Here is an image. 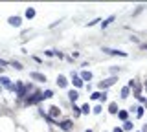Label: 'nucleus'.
<instances>
[{
    "label": "nucleus",
    "mask_w": 147,
    "mask_h": 132,
    "mask_svg": "<svg viewBox=\"0 0 147 132\" xmlns=\"http://www.w3.org/2000/svg\"><path fill=\"white\" fill-rule=\"evenodd\" d=\"M70 112H72V119L74 121H76V119H79V117L83 116V114H81V105H72V107H70Z\"/></svg>",
    "instance_id": "nucleus-18"
},
{
    "label": "nucleus",
    "mask_w": 147,
    "mask_h": 132,
    "mask_svg": "<svg viewBox=\"0 0 147 132\" xmlns=\"http://www.w3.org/2000/svg\"><path fill=\"white\" fill-rule=\"evenodd\" d=\"M35 17H37V9H35V7H26V9H24V19L26 20H33Z\"/></svg>",
    "instance_id": "nucleus-21"
},
{
    "label": "nucleus",
    "mask_w": 147,
    "mask_h": 132,
    "mask_svg": "<svg viewBox=\"0 0 147 132\" xmlns=\"http://www.w3.org/2000/svg\"><path fill=\"white\" fill-rule=\"evenodd\" d=\"M83 132H96V130H94V129H85Z\"/></svg>",
    "instance_id": "nucleus-42"
},
{
    "label": "nucleus",
    "mask_w": 147,
    "mask_h": 132,
    "mask_svg": "<svg viewBox=\"0 0 147 132\" xmlns=\"http://www.w3.org/2000/svg\"><path fill=\"white\" fill-rule=\"evenodd\" d=\"M46 112H48V116L52 117V119H55V121L63 119V108H61V105H52V107L46 108Z\"/></svg>",
    "instance_id": "nucleus-6"
},
{
    "label": "nucleus",
    "mask_w": 147,
    "mask_h": 132,
    "mask_svg": "<svg viewBox=\"0 0 147 132\" xmlns=\"http://www.w3.org/2000/svg\"><path fill=\"white\" fill-rule=\"evenodd\" d=\"M79 57H81L79 52H74V53H72V59H74V61H76V59H79Z\"/></svg>",
    "instance_id": "nucleus-37"
},
{
    "label": "nucleus",
    "mask_w": 147,
    "mask_h": 132,
    "mask_svg": "<svg viewBox=\"0 0 147 132\" xmlns=\"http://www.w3.org/2000/svg\"><path fill=\"white\" fill-rule=\"evenodd\" d=\"M55 84H57V88H59V90H68V86H70V79H68L66 75L59 74V75H57V79H55Z\"/></svg>",
    "instance_id": "nucleus-8"
},
{
    "label": "nucleus",
    "mask_w": 147,
    "mask_h": 132,
    "mask_svg": "<svg viewBox=\"0 0 147 132\" xmlns=\"http://www.w3.org/2000/svg\"><path fill=\"white\" fill-rule=\"evenodd\" d=\"M101 17H96V19H92V20H88L86 22V28H94V26H98V24H101Z\"/></svg>",
    "instance_id": "nucleus-25"
},
{
    "label": "nucleus",
    "mask_w": 147,
    "mask_h": 132,
    "mask_svg": "<svg viewBox=\"0 0 147 132\" xmlns=\"http://www.w3.org/2000/svg\"><path fill=\"white\" fill-rule=\"evenodd\" d=\"M118 121H121V123H125L127 119H131V112H129V108H119V112H118Z\"/></svg>",
    "instance_id": "nucleus-16"
},
{
    "label": "nucleus",
    "mask_w": 147,
    "mask_h": 132,
    "mask_svg": "<svg viewBox=\"0 0 147 132\" xmlns=\"http://www.w3.org/2000/svg\"><path fill=\"white\" fill-rule=\"evenodd\" d=\"M22 22H24V17H20V15L7 17V24L11 26V28H22Z\"/></svg>",
    "instance_id": "nucleus-9"
},
{
    "label": "nucleus",
    "mask_w": 147,
    "mask_h": 132,
    "mask_svg": "<svg viewBox=\"0 0 147 132\" xmlns=\"http://www.w3.org/2000/svg\"><path fill=\"white\" fill-rule=\"evenodd\" d=\"M31 59H33V61L37 62V64H42V62H44L42 59H40V57H37V55H31Z\"/></svg>",
    "instance_id": "nucleus-35"
},
{
    "label": "nucleus",
    "mask_w": 147,
    "mask_h": 132,
    "mask_svg": "<svg viewBox=\"0 0 147 132\" xmlns=\"http://www.w3.org/2000/svg\"><path fill=\"white\" fill-rule=\"evenodd\" d=\"M66 99H68V103H70V105H76L77 101H79V90L68 88L66 90Z\"/></svg>",
    "instance_id": "nucleus-10"
},
{
    "label": "nucleus",
    "mask_w": 147,
    "mask_h": 132,
    "mask_svg": "<svg viewBox=\"0 0 147 132\" xmlns=\"http://www.w3.org/2000/svg\"><path fill=\"white\" fill-rule=\"evenodd\" d=\"M140 50H144V52H147V42H142V44H140Z\"/></svg>",
    "instance_id": "nucleus-39"
},
{
    "label": "nucleus",
    "mask_w": 147,
    "mask_h": 132,
    "mask_svg": "<svg viewBox=\"0 0 147 132\" xmlns=\"http://www.w3.org/2000/svg\"><path fill=\"white\" fill-rule=\"evenodd\" d=\"M129 40H131V42H134V44H138V46L142 44V40H140V37H138V35H131V37H129Z\"/></svg>",
    "instance_id": "nucleus-31"
},
{
    "label": "nucleus",
    "mask_w": 147,
    "mask_h": 132,
    "mask_svg": "<svg viewBox=\"0 0 147 132\" xmlns=\"http://www.w3.org/2000/svg\"><path fill=\"white\" fill-rule=\"evenodd\" d=\"M134 132H142V130H134Z\"/></svg>",
    "instance_id": "nucleus-45"
},
{
    "label": "nucleus",
    "mask_w": 147,
    "mask_h": 132,
    "mask_svg": "<svg viewBox=\"0 0 147 132\" xmlns=\"http://www.w3.org/2000/svg\"><path fill=\"white\" fill-rule=\"evenodd\" d=\"M103 132H109V130H103Z\"/></svg>",
    "instance_id": "nucleus-46"
},
{
    "label": "nucleus",
    "mask_w": 147,
    "mask_h": 132,
    "mask_svg": "<svg viewBox=\"0 0 147 132\" xmlns=\"http://www.w3.org/2000/svg\"><path fill=\"white\" fill-rule=\"evenodd\" d=\"M61 24V20H55V22H52V24H50V29H53V28H57V26Z\"/></svg>",
    "instance_id": "nucleus-36"
},
{
    "label": "nucleus",
    "mask_w": 147,
    "mask_h": 132,
    "mask_svg": "<svg viewBox=\"0 0 147 132\" xmlns=\"http://www.w3.org/2000/svg\"><path fill=\"white\" fill-rule=\"evenodd\" d=\"M127 86L131 88L132 97H136V95L144 94V84H142V81L138 79V77H132V79H129V81H127Z\"/></svg>",
    "instance_id": "nucleus-2"
},
{
    "label": "nucleus",
    "mask_w": 147,
    "mask_h": 132,
    "mask_svg": "<svg viewBox=\"0 0 147 132\" xmlns=\"http://www.w3.org/2000/svg\"><path fill=\"white\" fill-rule=\"evenodd\" d=\"M116 19H118V15H116V13H112V15H109L107 19H103V20H101L99 28H101V29L105 31V29H107V28H110V26H112V22L116 20Z\"/></svg>",
    "instance_id": "nucleus-12"
},
{
    "label": "nucleus",
    "mask_w": 147,
    "mask_h": 132,
    "mask_svg": "<svg viewBox=\"0 0 147 132\" xmlns=\"http://www.w3.org/2000/svg\"><path fill=\"white\" fill-rule=\"evenodd\" d=\"M144 11H147V4H138V6L134 7V9L131 11V17L134 19V17H138V15H142Z\"/></svg>",
    "instance_id": "nucleus-19"
},
{
    "label": "nucleus",
    "mask_w": 147,
    "mask_h": 132,
    "mask_svg": "<svg viewBox=\"0 0 147 132\" xmlns=\"http://www.w3.org/2000/svg\"><path fill=\"white\" fill-rule=\"evenodd\" d=\"M144 107H145V110H147V101H145V105H144Z\"/></svg>",
    "instance_id": "nucleus-44"
},
{
    "label": "nucleus",
    "mask_w": 147,
    "mask_h": 132,
    "mask_svg": "<svg viewBox=\"0 0 147 132\" xmlns=\"http://www.w3.org/2000/svg\"><path fill=\"white\" fill-rule=\"evenodd\" d=\"M118 75H110V77H107V79H101V81H98L96 83V90H99V92H103V90H109V88H112L114 84L118 83Z\"/></svg>",
    "instance_id": "nucleus-1"
},
{
    "label": "nucleus",
    "mask_w": 147,
    "mask_h": 132,
    "mask_svg": "<svg viewBox=\"0 0 147 132\" xmlns=\"http://www.w3.org/2000/svg\"><path fill=\"white\" fill-rule=\"evenodd\" d=\"M42 95H44V101H50V99L55 97V92L52 88H46V90H42Z\"/></svg>",
    "instance_id": "nucleus-24"
},
{
    "label": "nucleus",
    "mask_w": 147,
    "mask_h": 132,
    "mask_svg": "<svg viewBox=\"0 0 147 132\" xmlns=\"http://www.w3.org/2000/svg\"><path fill=\"white\" fill-rule=\"evenodd\" d=\"M101 52L109 57H121V59H127L129 53L123 52V50H118V48H109V46H101Z\"/></svg>",
    "instance_id": "nucleus-3"
},
{
    "label": "nucleus",
    "mask_w": 147,
    "mask_h": 132,
    "mask_svg": "<svg viewBox=\"0 0 147 132\" xmlns=\"http://www.w3.org/2000/svg\"><path fill=\"white\" fill-rule=\"evenodd\" d=\"M57 127H59V130H63V132H74L76 130V125H74L72 117H63V119H59Z\"/></svg>",
    "instance_id": "nucleus-5"
},
{
    "label": "nucleus",
    "mask_w": 147,
    "mask_h": 132,
    "mask_svg": "<svg viewBox=\"0 0 147 132\" xmlns=\"http://www.w3.org/2000/svg\"><path fill=\"white\" fill-rule=\"evenodd\" d=\"M85 90H86V92H88V94H92V92H94V84H85Z\"/></svg>",
    "instance_id": "nucleus-33"
},
{
    "label": "nucleus",
    "mask_w": 147,
    "mask_h": 132,
    "mask_svg": "<svg viewBox=\"0 0 147 132\" xmlns=\"http://www.w3.org/2000/svg\"><path fill=\"white\" fill-rule=\"evenodd\" d=\"M88 99H90V101H98V103H99V99H101V92H99V90H94V92L88 95Z\"/></svg>",
    "instance_id": "nucleus-28"
},
{
    "label": "nucleus",
    "mask_w": 147,
    "mask_h": 132,
    "mask_svg": "<svg viewBox=\"0 0 147 132\" xmlns=\"http://www.w3.org/2000/svg\"><path fill=\"white\" fill-rule=\"evenodd\" d=\"M9 68H13L17 72H24V64L20 61H17V59H9Z\"/></svg>",
    "instance_id": "nucleus-20"
},
{
    "label": "nucleus",
    "mask_w": 147,
    "mask_h": 132,
    "mask_svg": "<svg viewBox=\"0 0 147 132\" xmlns=\"http://www.w3.org/2000/svg\"><path fill=\"white\" fill-rule=\"evenodd\" d=\"M131 95H132V92H131V88H129L127 84H123L121 88H119V101H127Z\"/></svg>",
    "instance_id": "nucleus-14"
},
{
    "label": "nucleus",
    "mask_w": 147,
    "mask_h": 132,
    "mask_svg": "<svg viewBox=\"0 0 147 132\" xmlns=\"http://www.w3.org/2000/svg\"><path fill=\"white\" fill-rule=\"evenodd\" d=\"M11 83H13V81H11V77H7L6 74H4V75H0V86H2L4 90H6V88H7V86L11 84Z\"/></svg>",
    "instance_id": "nucleus-22"
},
{
    "label": "nucleus",
    "mask_w": 147,
    "mask_h": 132,
    "mask_svg": "<svg viewBox=\"0 0 147 132\" xmlns=\"http://www.w3.org/2000/svg\"><path fill=\"white\" fill-rule=\"evenodd\" d=\"M2 92H4V88H2V86H0V95H2Z\"/></svg>",
    "instance_id": "nucleus-43"
},
{
    "label": "nucleus",
    "mask_w": 147,
    "mask_h": 132,
    "mask_svg": "<svg viewBox=\"0 0 147 132\" xmlns=\"http://www.w3.org/2000/svg\"><path fill=\"white\" fill-rule=\"evenodd\" d=\"M70 84H72L76 90H83L86 83L79 77V72H77V70H72V72H70Z\"/></svg>",
    "instance_id": "nucleus-4"
},
{
    "label": "nucleus",
    "mask_w": 147,
    "mask_h": 132,
    "mask_svg": "<svg viewBox=\"0 0 147 132\" xmlns=\"http://www.w3.org/2000/svg\"><path fill=\"white\" fill-rule=\"evenodd\" d=\"M79 77L85 81L86 84H90L92 81H94V74H92L90 70H79Z\"/></svg>",
    "instance_id": "nucleus-13"
},
{
    "label": "nucleus",
    "mask_w": 147,
    "mask_h": 132,
    "mask_svg": "<svg viewBox=\"0 0 147 132\" xmlns=\"http://www.w3.org/2000/svg\"><path fill=\"white\" fill-rule=\"evenodd\" d=\"M92 114H94V116H101V114H103V105L98 103L96 107H92Z\"/></svg>",
    "instance_id": "nucleus-27"
},
{
    "label": "nucleus",
    "mask_w": 147,
    "mask_h": 132,
    "mask_svg": "<svg viewBox=\"0 0 147 132\" xmlns=\"http://www.w3.org/2000/svg\"><path fill=\"white\" fill-rule=\"evenodd\" d=\"M140 130H142V132H147V123H144V125H142Z\"/></svg>",
    "instance_id": "nucleus-40"
},
{
    "label": "nucleus",
    "mask_w": 147,
    "mask_h": 132,
    "mask_svg": "<svg viewBox=\"0 0 147 132\" xmlns=\"http://www.w3.org/2000/svg\"><path fill=\"white\" fill-rule=\"evenodd\" d=\"M81 114H83V116H90V114H92L90 103H83V105H81Z\"/></svg>",
    "instance_id": "nucleus-23"
},
{
    "label": "nucleus",
    "mask_w": 147,
    "mask_h": 132,
    "mask_svg": "<svg viewBox=\"0 0 147 132\" xmlns=\"http://www.w3.org/2000/svg\"><path fill=\"white\" fill-rule=\"evenodd\" d=\"M55 50H57V48H48V50H44V57H55Z\"/></svg>",
    "instance_id": "nucleus-30"
},
{
    "label": "nucleus",
    "mask_w": 147,
    "mask_h": 132,
    "mask_svg": "<svg viewBox=\"0 0 147 132\" xmlns=\"http://www.w3.org/2000/svg\"><path fill=\"white\" fill-rule=\"evenodd\" d=\"M99 103H101V105H105V103L109 105V90H103V92H101V99H99Z\"/></svg>",
    "instance_id": "nucleus-29"
},
{
    "label": "nucleus",
    "mask_w": 147,
    "mask_h": 132,
    "mask_svg": "<svg viewBox=\"0 0 147 132\" xmlns=\"http://www.w3.org/2000/svg\"><path fill=\"white\" fill-rule=\"evenodd\" d=\"M110 132H123V129H121V125H114Z\"/></svg>",
    "instance_id": "nucleus-34"
},
{
    "label": "nucleus",
    "mask_w": 147,
    "mask_h": 132,
    "mask_svg": "<svg viewBox=\"0 0 147 132\" xmlns=\"http://www.w3.org/2000/svg\"><path fill=\"white\" fill-rule=\"evenodd\" d=\"M121 129H123V132H134L136 130V125H134V119H127L125 123H121Z\"/></svg>",
    "instance_id": "nucleus-17"
},
{
    "label": "nucleus",
    "mask_w": 147,
    "mask_h": 132,
    "mask_svg": "<svg viewBox=\"0 0 147 132\" xmlns=\"http://www.w3.org/2000/svg\"><path fill=\"white\" fill-rule=\"evenodd\" d=\"M4 72H6V68H2V66H0V75H4Z\"/></svg>",
    "instance_id": "nucleus-41"
},
{
    "label": "nucleus",
    "mask_w": 147,
    "mask_h": 132,
    "mask_svg": "<svg viewBox=\"0 0 147 132\" xmlns=\"http://www.w3.org/2000/svg\"><path fill=\"white\" fill-rule=\"evenodd\" d=\"M107 112H109V116H118V112H119V105H118V101H109V105H107Z\"/></svg>",
    "instance_id": "nucleus-15"
},
{
    "label": "nucleus",
    "mask_w": 147,
    "mask_h": 132,
    "mask_svg": "<svg viewBox=\"0 0 147 132\" xmlns=\"http://www.w3.org/2000/svg\"><path fill=\"white\" fill-rule=\"evenodd\" d=\"M147 116V110L144 105H136L134 108V114H132V119H144V117Z\"/></svg>",
    "instance_id": "nucleus-11"
},
{
    "label": "nucleus",
    "mask_w": 147,
    "mask_h": 132,
    "mask_svg": "<svg viewBox=\"0 0 147 132\" xmlns=\"http://www.w3.org/2000/svg\"><path fill=\"white\" fill-rule=\"evenodd\" d=\"M121 72H123L121 66H110V68H109V74H110V75H119Z\"/></svg>",
    "instance_id": "nucleus-26"
},
{
    "label": "nucleus",
    "mask_w": 147,
    "mask_h": 132,
    "mask_svg": "<svg viewBox=\"0 0 147 132\" xmlns=\"http://www.w3.org/2000/svg\"><path fill=\"white\" fill-rule=\"evenodd\" d=\"M55 57H57L59 61H64V59H66V55H64L61 50H55Z\"/></svg>",
    "instance_id": "nucleus-32"
},
{
    "label": "nucleus",
    "mask_w": 147,
    "mask_h": 132,
    "mask_svg": "<svg viewBox=\"0 0 147 132\" xmlns=\"http://www.w3.org/2000/svg\"><path fill=\"white\" fill-rule=\"evenodd\" d=\"M30 81H33L35 84H44L46 81H48V77H46V74H42V72L31 70L30 72Z\"/></svg>",
    "instance_id": "nucleus-7"
},
{
    "label": "nucleus",
    "mask_w": 147,
    "mask_h": 132,
    "mask_svg": "<svg viewBox=\"0 0 147 132\" xmlns=\"http://www.w3.org/2000/svg\"><path fill=\"white\" fill-rule=\"evenodd\" d=\"M142 84H144V94H147V79L142 81Z\"/></svg>",
    "instance_id": "nucleus-38"
}]
</instances>
